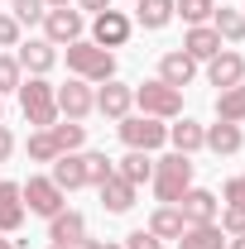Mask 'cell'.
<instances>
[{
	"mask_svg": "<svg viewBox=\"0 0 245 249\" xmlns=\"http://www.w3.org/2000/svg\"><path fill=\"white\" fill-rule=\"evenodd\" d=\"M154 196H159V206H178V196H183L187 187H192V158L187 154H163L154 158Z\"/></svg>",
	"mask_w": 245,
	"mask_h": 249,
	"instance_id": "6da1fadb",
	"label": "cell"
},
{
	"mask_svg": "<svg viewBox=\"0 0 245 249\" xmlns=\"http://www.w3.org/2000/svg\"><path fill=\"white\" fill-rule=\"evenodd\" d=\"M58 87L48 82V77H24L20 82V110H24V120L34 129H48V124H58Z\"/></svg>",
	"mask_w": 245,
	"mask_h": 249,
	"instance_id": "7a4b0ae2",
	"label": "cell"
},
{
	"mask_svg": "<svg viewBox=\"0 0 245 249\" xmlns=\"http://www.w3.org/2000/svg\"><path fill=\"white\" fill-rule=\"evenodd\" d=\"M67 67L82 82H111L116 77V53L111 48H96L92 38H77V43H67Z\"/></svg>",
	"mask_w": 245,
	"mask_h": 249,
	"instance_id": "3957f363",
	"label": "cell"
},
{
	"mask_svg": "<svg viewBox=\"0 0 245 249\" xmlns=\"http://www.w3.org/2000/svg\"><path fill=\"white\" fill-rule=\"evenodd\" d=\"M135 106H140V115H154V120H178L183 115V91L154 77L144 87H135Z\"/></svg>",
	"mask_w": 245,
	"mask_h": 249,
	"instance_id": "277c9868",
	"label": "cell"
},
{
	"mask_svg": "<svg viewBox=\"0 0 245 249\" xmlns=\"http://www.w3.org/2000/svg\"><path fill=\"white\" fill-rule=\"evenodd\" d=\"M20 196H24V211L29 216H43V220H53L67 206V192H62L53 178H29V182H20Z\"/></svg>",
	"mask_w": 245,
	"mask_h": 249,
	"instance_id": "5b68a950",
	"label": "cell"
},
{
	"mask_svg": "<svg viewBox=\"0 0 245 249\" xmlns=\"http://www.w3.org/2000/svg\"><path fill=\"white\" fill-rule=\"evenodd\" d=\"M116 129H121L125 149H140V154H154L168 139V124L154 120V115H125V120H116Z\"/></svg>",
	"mask_w": 245,
	"mask_h": 249,
	"instance_id": "8992f818",
	"label": "cell"
},
{
	"mask_svg": "<svg viewBox=\"0 0 245 249\" xmlns=\"http://www.w3.org/2000/svg\"><path fill=\"white\" fill-rule=\"evenodd\" d=\"M130 34H135V19H130L125 10H101L92 19V43L96 48H125Z\"/></svg>",
	"mask_w": 245,
	"mask_h": 249,
	"instance_id": "52a82bcc",
	"label": "cell"
},
{
	"mask_svg": "<svg viewBox=\"0 0 245 249\" xmlns=\"http://www.w3.org/2000/svg\"><path fill=\"white\" fill-rule=\"evenodd\" d=\"M53 96H58V115L62 120H87V115L96 110V91H92V82H82V77L62 82Z\"/></svg>",
	"mask_w": 245,
	"mask_h": 249,
	"instance_id": "ba28073f",
	"label": "cell"
},
{
	"mask_svg": "<svg viewBox=\"0 0 245 249\" xmlns=\"http://www.w3.org/2000/svg\"><path fill=\"white\" fill-rule=\"evenodd\" d=\"M82 10H72V5H58V10H48L43 15V38L53 43V48H62V43H77L82 38Z\"/></svg>",
	"mask_w": 245,
	"mask_h": 249,
	"instance_id": "9c48e42d",
	"label": "cell"
},
{
	"mask_svg": "<svg viewBox=\"0 0 245 249\" xmlns=\"http://www.w3.org/2000/svg\"><path fill=\"white\" fill-rule=\"evenodd\" d=\"M15 62H20L29 77H48V72H53V62H58V48H53L48 38H20Z\"/></svg>",
	"mask_w": 245,
	"mask_h": 249,
	"instance_id": "30bf717a",
	"label": "cell"
},
{
	"mask_svg": "<svg viewBox=\"0 0 245 249\" xmlns=\"http://www.w3.org/2000/svg\"><path fill=\"white\" fill-rule=\"evenodd\" d=\"M130 106H135V87H125V82H116V77L96 87V110H101L106 120H125Z\"/></svg>",
	"mask_w": 245,
	"mask_h": 249,
	"instance_id": "8fae6325",
	"label": "cell"
},
{
	"mask_svg": "<svg viewBox=\"0 0 245 249\" xmlns=\"http://www.w3.org/2000/svg\"><path fill=\"white\" fill-rule=\"evenodd\" d=\"M178 211H183L187 225H212L216 211H221V201H216L207 187H187L183 196H178Z\"/></svg>",
	"mask_w": 245,
	"mask_h": 249,
	"instance_id": "7c38bea8",
	"label": "cell"
},
{
	"mask_svg": "<svg viewBox=\"0 0 245 249\" xmlns=\"http://www.w3.org/2000/svg\"><path fill=\"white\" fill-rule=\"evenodd\" d=\"M207 82L221 87V91L241 87V82H245V58H241V53H231V48H221V53L207 62Z\"/></svg>",
	"mask_w": 245,
	"mask_h": 249,
	"instance_id": "4fadbf2b",
	"label": "cell"
},
{
	"mask_svg": "<svg viewBox=\"0 0 245 249\" xmlns=\"http://www.w3.org/2000/svg\"><path fill=\"white\" fill-rule=\"evenodd\" d=\"M48 240H53V245L77 249L82 240H87V216H82V211H67V206H62L58 216L48 220Z\"/></svg>",
	"mask_w": 245,
	"mask_h": 249,
	"instance_id": "5bb4252c",
	"label": "cell"
},
{
	"mask_svg": "<svg viewBox=\"0 0 245 249\" xmlns=\"http://www.w3.org/2000/svg\"><path fill=\"white\" fill-rule=\"evenodd\" d=\"M221 48H226V43L216 38L212 24H187V34H183V53H187L192 62H212Z\"/></svg>",
	"mask_w": 245,
	"mask_h": 249,
	"instance_id": "9a60e30c",
	"label": "cell"
},
{
	"mask_svg": "<svg viewBox=\"0 0 245 249\" xmlns=\"http://www.w3.org/2000/svg\"><path fill=\"white\" fill-rule=\"evenodd\" d=\"M202 149H212L216 158H231V154H241V149H245V134H241V124H231V120H216V124H207V139H202Z\"/></svg>",
	"mask_w": 245,
	"mask_h": 249,
	"instance_id": "2e32d148",
	"label": "cell"
},
{
	"mask_svg": "<svg viewBox=\"0 0 245 249\" xmlns=\"http://www.w3.org/2000/svg\"><path fill=\"white\" fill-rule=\"evenodd\" d=\"M192 77H197V62L187 58L183 48H173V53H163L159 58V82H168V87H192Z\"/></svg>",
	"mask_w": 245,
	"mask_h": 249,
	"instance_id": "e0dca14e",
	"label": "cell"
},
{
	"mask_svg": "<svg viewBox=\"0 0 245 249\" xmlns=\"http://www.w3.org/2000/svg\"><path fill=\"white\" fill-rule=\"evenodd\" d=\"M96 192H101V211H111V216H125V211L135 206V192H140V187H130L125 178H116V173H111V178L96 187Z\"/></svg>",
	"mask_w": 245,
	"mask_h": 249,
	"instance_id": "ac0fdd59",
	"label": "cell"
},
{
	"mask_svg": "<svg viewBox=\"0 0 245 249\" xmlns=\"http://www.w3.org/2000/svg\"><path fill=\"white\" fill-rule=\"evenodd\" d=\"M24 225V196L20 182H0V235H15Z\"/></svg>",
	"mask_w": 245,
	"mask_h": 249,
	"instance_id": "d6986e66",
	"label": "cell"
},
{
	"mask_svg": "<svg viewBox=\"0 0 245 249\" xmlns=\"http://www.w3.org/2000/svg\"><path fill=\"white\" fill-rule=\"evenodd\" d=\"M202 139H207V124H197V120H178V124H168V144H173V154H197L202 149Z\"/></svg>",
	"mask_w": 245,
	"mask_h": 249,
	"instance_id": "ffe728a7",
	"label": "cell"
},
{
	"mask_svg": "<svg viewBox=\"0 0 245 249\" xmlns=\"http://www.w3.org/2000/svg\"><path fill=\"white\" fill-rule=\"evenodd\" d=\"M216 29V38L221 43H245V10H231V5H221V10H212V19H207Z\"/></svg>",
	"mask_w": 245,
	"mask_h": 249,
	"instance_id": "44dd1931",
	"label": "cell"
},
{
	"mask_svg": "<svg viewBox=\"0 0 245 249\" xmlns=\"http://www.w3.org/2000/svg\"><path fill=\"white\" fill-rule=\"evenodd\" d=\"M62 192H77V187H87V168H82V154H58L53 158V173H48Z\"/></svg>",
	"mask_w": 245,
	"mask_h": 249,
	"instance_id": "7402d4cb",
	"label": "cell"
},
{
	"mask_svg": "<svg viewBox=\"0 0 245 249\" xmlns=\"http://www.w3.org/2000/svg\"><path fill=\"white\" fill-rule=\"evenodd\" d=\"M116 178H125L130 187H144V182L154 178V158H149V154H140V149H130V154L116 163Z\"/></svg>",
	"mask_w": 245,
	"mask_h": 249,
	"instance_id": "603a6c76",
	"label": "cell"
},
{
	"mask_svg": "<svg viewBox=\"0 0 245 249\" xmlns=\"http://www.w3.org/2000/svg\"><path fill=\"white\" fill-rule=\"evenodd\" d=\"M173 19V0H135V24L140 29H163Z\"/></svg>",
	"mask_w": 245,
	"mask_h": 249,
	"instance_id": "cb8c5ba5",
	"label": "cell"
},
{
	"mask_svg": "<svg viewBox=\"0 0 245 249\" xmlns=\"http://www.w3.org/2000/svg\"><path fill=\"white\" fill-rule=\"evenodd\" d=\"M178 249H226V235H221V225H187L183 235H178Z\"/></svg>",
	"mask_w": 245,
	"mask_h": 249,
	"instance_id": "d4e9b609",
	"label": "cell"
},
{
	"mask_svg": "<svg viewBox=\"0 0 245 249\" xmlns=\"http://www.w3.org/2000/svg\"><path fill=\"white\" fill-rule=\"evenodd\" d=\"M183 230H187V220H183V211H178V206H159V211L149 216V235H159L163 245H168V240H178Z\"/></svg>",
	"mask_w": 245,
	"mask_h": 249,
	"instance_id": "484cf974",
	"label": "cell"
},
{
	"mask_svg": "<svg viewBox=\"0 0 245 249\" xmlns=\"http://www.w3.org/2000/svg\"><path fill=\"white\" fill-rule=\"evenodd\" d=\"M48 134H53L58 154H77V149L87 144V124H82V120H62V124H48Z\"/></svg>",
	"mask_w": 245,
	"mask_h": 249,
	"instance_id": "4316f807",
	"label": "cell"
},
{
	"mask_svg": "<svg viewBox=\"0 0 245 249\" xmlns=\"http://www.w3.org/2000/svg\"><path fill=\"white\" fill-rule=\"evenodd\" d=\"M216 120H231V124H245V82L231 87V91L216 96Z\"/></svg>",
	"mask_w": 245,
	"mask_h": 249,
	"instance_id": "83f0119b",
	"label": "cell"
},
{
	"mask_svg": "<svg viewBox=\"0 0 245 249\" xmlns=\"http://www.w3.org/2000/svg\"><path fill=\"white\" fill-rule=\"evenodd\" d=\"M82 168H87V187H101L111 173H116V163L101 154V149H92V154H82Z\"/></svg>",
	"mask_w": 245,
	"mask_h": 249,
	"instance_id": "f1b7e54d",
	"label": "cell"
},
{
	"mask_svg": "<svg viewBox=\"0 0 245 249\" xmlns=\"http://www.w3.org/2000/svg\"><path fill=\"white\" fill-rule=\"evenodd\" d=\"M216 10V0H173V15H183L187 24H207Z\"/></svg>",
	"mask_w": 245,
	"mask_h": 249,
	"instance_id": "f546056e",
	"label": "cell"
},
{
	"mask_svg": "<svg viewBox=\"0 0 245 249\" xmlns=\"http://www.w3.org/2000/svg\"><path fill=\"white\" fill-rule=\"evenodd\" d=\"M29 158H34V163H53V158H58V144H53L48 129H34V134H29Z\"/></svg>",
	"mask_w": 245,
	"mask_h": 249,
	"instance_id": "4dcf8cb0",
	"label": "cell"
},
{
	"mask_svg": "<svg viewBox=\"0 0 245 249\" xmlns=\"http://www.w3.org/2000/svg\"><path fill=\"white\" fill-rule=\"evenodd\" d=\"M20 82H24V67L15 62V53H0V96L20 91Z\"/></svg>",
	"mask_w": 245,
	"mask_h": 249,
	"instance_id": "1f68e13d",
	"label": "cell"
},
{
	"mask_svg": "<svg viewBox=\"0 0 245 249\" xmlns=\"http://www.w3.org/2000/svg\"><path fill=\"white\" fill-rule=\"evenodd\" d=\"M10 10H15L20 29H24V24H43V15H48V5H43V0H10Z\"/></svg>",
	"mask_w": 245,
	"mask_h": 249,
	"instance_id": "d6a6232c",
	"label": "cell"
},
{
	"mask_svg": "<svg viewBox=\"0 0 245 249\" xmlns=\"http://www.w3.org/2000/svg\"><path fill=\"white\" fill-rule=\"evenodd\" d=\"M216 225H221V235H245V206H221Z\"/></svg>",
	"mask_w": 245,
	"mask_h": 249,
	"instance_id": "836d02e7",
	"label": "cell"
},
{
	"mask_svg": "<svg viewBox=\"0 0 245 249\" xmlns=\"http://www.w3.org/2000/svg\"><path fill=\"white\" fill-rule=\"evenodd\" d=\"M20 38H24L20 19L15 15H0V48H20Z\"/></svg>",
	"mask_w": 245,
	"mask_h": 249,
	"instance_id": "e575fe53",
	"label": "cell"
},
{
	"mask_svg": "<svg viewBox=\"0 0 245 249\" xmlns=\"http://www.w3.org/2000/svg\"><path fill=\"white\" fill-rule=\"evenodd\" d=\"M125 249H163V240L149 235V230H130V235H125Z\"/></svg>",
	"mask_w": 245,
	"mask_h": 249,
	"instance_id": "d590c367",
	"label": "cell"
},
{
	"mask_svg": "<svg viewBox=\"0 0 245 249\" xmlns=\"http://www.w3.org/2000/svg\"><path fill=\"white\" fill-rule=\"evenodd\" d=\"M221 196H226V206H245V173H241V178H226Z\"/></svg>",
	"mask_w": 245,
	"mask_h": 249,
	"instance_id": "8d00e7d4",
	"label": "cell"
},
{
	"mask_svg": "<svg viewBox=\"0 0 245 249\" xmlns=\"http://www.w3.org/2000/svg\"><path fill=\"white\" fill-rule=\"evenodd\" d=\"M15 154V134H10V129H5V124H0V163H5V158Z\"/></svg>",
	"mask_w": 245,
	"mask_h": 249,
	"instance_id": "74e56055",
	"label": "cell"
},
{
	"mask_svg": "<svg viewBox=\"0 0 245 249\" xmlns=\"http://www.w3.org/2000/svg\"><path fill=\"white\" fill-rule=\"evenodd\" d=\"M77 10H92V15H101V10H111V0H72Z\"/></svg>",
	"mask_w": 245,
	"mask_h": 249,
	"instance_id": "f35d334b",
	"label": "cell"
},
{
	"mask_svg": "<svg viewBox=\"0 0 245 249\" xmlns=\"http://www.w3.org/2000/svg\"><path fill=\"white\" fill-rule=\"evenodd\" d=\"M77 249H125V245H106V240H82Z\"/></svg>",
	"mask_w": 245,
	"mask_h": 249,
	"instance_id": "ab89813d",
	"label": "cell"
},
{
	"mask_svg": "<svg viewBox=\"0 0 245 249\" xmlns=\"http://www.w3.org/2000/svg\"><path fill=\"white\" fill-rule=\"evenodd\" d=\"M226 249H245V235H226Z\"/></svg>",
	"mask_w": 245,
	"mask_h": 249,
	"instance_id": "60d3db41",
	"label": "cell"
},
{
	"mask_svg": "<svg viewBox=\"0 0 245 249\" xmlns=\"http://www.w3.org/2000/svg\"><path fill=\"white\" fill-rule=\"evenodd\" d=\"M43 5H48V10H58V5H72V0H43Z\"/></svg>",
	"mask_w": 245,
	"mask_h": 249,
	"instance_id": "b9f144b4",
	"label": "cell"
},
{
	"mask_svg": "<svg viewBox=\"0 0 245 249\" xmlns=\"http://www.w3.org/2000/svg\"><path fill=\"white\" fill-rule=\"evenodd\" d=\"M0 249H15V240H5V235H0Z\"/></svg>",
	"mask_w": 245,
	"mask_h": 249,
	"instance_id": "7bdbcfd3",
	"label": "cell"
},
{
	"mask_svg": "<svg viewBox=\"0 0 245 249\" xmlns=\"http://www.w3.org/2000/svg\"><path fill=\"white\" fill-rule=\"evenodd\" d=\"M0 124H5V96H0Z\"/></svg>",
	"mask_w": 245,
	"mask_h": 249,
	"instance_id": "ee69618b",
	"label": "cell"
},
{
	"mask_svg": "<svg viewBox=\"0 0 245 249\" xmlns=\"http://www.w3.org/2000/svg\"><path fill=\"white\" fill-rule=\"evenodd\" d=\"M53 249H67V245H53Z\"/></svg>",
	"mask_w": 245,
	"mask_h": 249,
	"instance_id": "f6af8a7d",
	"label": "cell"
},
{
	"mask_svg": "<svg viewBox=\"0 0 245 249\" xmlns=\"http://www.w3.org/2000/svg\"><path fill=\"white\" fill-rule=\"evenodd\" d=\"M130 5H135V0H130Z\"/></svg>",
	"mask_w": 245,
	"mask_h": 249,
	"instance_id": "bcb514c9",
	"label": "cell"
}]
</instances>
